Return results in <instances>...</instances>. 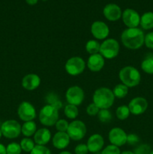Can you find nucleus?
Listing matches in <instances>:
<instances>
[{"label": "nucleus", "mask_w": 153, "mask_h": 154, "mask_svg": "<svg viewBox=\"0 0 153 154\" xmlns=\"http://www.w3.org/2000/svg\"><path fill=\"white\" fill-rule=\"evenodd\" d=\"M36 129H37V126L33 120L32 121L25 122L21 127V133L26 138H29V137L34 135V133L37 131Z\"/></svg>", "instance_id": "22"}, {"label": "nucleus", "mask_w": 153, "mask_h": 154, "mask_svg": "<svg viewBox=\"0 0 153 154\" xmlns=\"http://www.w3.org/2000/svg\"><path fill=\"white\" fill-rule=\"evenodd\" d=\"M56 126V129L58 132H67L68 128L69 123H68L67 120H58V121L56 122V123L55 124Z\"/></svg>", "instance_id": "32"}, {"label": "nucleus", "mask_w": 153, "mask_h": 154, "mask_svg": "<svg viewBox=\"0 0 153 154\" xmlns=\"http://www.w3.org/2000/svg\"><path fill=\"white\" fill-rule=\"evenodd\" d=\"M20 119L24 122L32 121L36 117V111L34 107L28 102H22L20 104L17 109Z\"/></svg>", "instance_id": "10"}, {"label": "nucleus", "mask_w": 153, "mask_h": 154, "mask_svg": "<svg viewBox=\"0 0 153 154\" xmlns=\"http://www.w3.org/2000/svg\"><path fill=\"white\" fill-rule=\"evenodd\" d=\"M145 35L139 28H128L122 32L121 41L125 48L130 50L140 49L144 44Z\"/></svg>", "instance_id": "1"}, {"label": "nucleus", "mask_w": 153, "mask_h": 154, "mask_svg": "<svg viewBox=\"0 0 153 154\" xmlns=\"http://www.w3.org/2000/svg\"><path fill=\"white\" fill-rule=\"evenodd\" d=\"M104 15L110 21H116L122 17V10L118 5L113 3L107 4L103 10Z\"/></svg>", "instance_id": "15"}, {"label": "nucleus", "mask_w": 153, "mask_h": 154, "mask_svg": "<svg viewBox=\"0 0 153 154\" xmlns=\"http://www.w3.org/2000/svg\"><path fill=\"white\" fill-rule=\"evenodd\" d=\"M140 141V138L135 134H129L127 135V144L130 146H134L138 144Z\"/></svg>", "instance_id": "37"}, {"label": "nucleus", "mask_w": 153, "mask_h": 154, "mask_svg": "<svg viewBox=\"0 0 153 154\" xmlns=\"http://www.w3.org/2000/svg\"><path fill=\"white\" fill-rule=\"evenodd\" d=\"M68 135L74 141H80L86 134V126L80 120H74L69 123L67 130Z\"/></svg>", "instance_id": "7"}, {"label": "nucleus", "mask_w": 153, "mask_h": 154, "mask_svg": "<svg viewBox=\"0 0 153 154\" xmlns=\"http://www.w3.org/2000/svg\"><path fill=\"white\" fill-rule=\"evenodd\" d=\"M30 154H52L50 150L43 145H35Z\"/></svg>", "instance_id": "31"}, {"label": "nucleus", "mask_w": 153, "mask_h": 154, "mask_svg": "<svg viewBox=\"0 0 153 154\" xmlns=\"http://www.w3.org/2000/svg\"><path fill=\"white\" fill-rule=\"evenodd\" d=\"M144 44L146 48L153 50V32L147 33L144 38Z\"/></svg>", "instance_id": "36"}, {"label": "nucleus", "mask_w": 153, "mask_h": 154, "mask_svg": "<svg viewBox=\"0 0 153 154\" xmlns=\"http://www.w3.org/2000/svg\"><path fill=\"white\" fill-rule=\"evenodd\" d=\"M51 139V132L46 128H41L36 131L34 135V141L38 145L45 146Z\"/></svg>", "instance_id": "20"}, {"label": "nucleus", "mask_w": 153, "mask_h": 154, "mask_svg": "<svg viewBox=\"0 0 153 154\" xmlns=\"http://www.w3.org/2000/svg\"><path fill=\"white\" fill-rule=\"evenodd\" d=\"M64 112L66 117L68 119H71V120L76 118V117H77L78 114H79V111H78L77 106L70 105V104H68V105L64 107Z\"/></svg>", "instance_id": "26"}, {"label": "nucleus", "mask_w": 153, "mask_h": 154, "mask_svg": "<svg viewBox=\"0 0 153 154\" xmlns=\"http://www.w3.org/2000/svg\"><path fill=\"white\" fill-rule=\"evenodd\" d=\"M113 93L107 87H100L94 91L92 96L93 103L99 109H108L113 105Z\"/></svg>", "instance_id": "2"}, {"label": "nucleus", "mask_w": 153, "mask_h": 154, "mask_svg": "<svg viewBox=\"0 0 153 154\" xmlns=\"http://www.w3.org/2000/svg\"><path fill=\"white\" fill-rule=\"evenodd\" d=\"M140 25L145 30L153 29V12L148 11L144 13L140 17Z\"/></svg>", "instance_id": "21"}, {"label": "nucleus", "mask_w": 153, "mask_h": 154, "mask_svg": "<svg viewBox=\"0 0 153 154\" xmlns=\"http://www.w3.org/2000/svg\"><path fill=\"white\" fill-rule=\"evenodd\" d=\"M130 114V110L127 105H121L118 108H117L116 111L117 118L120 120H126L129 117Z\"/></svg>", "instance_id": "27"}, {"label": "nucleus", "mask_w": 153, "mask_h": 154, "mask_svg": "<svg viewBox=\"0 0 153 154\" xmlns=\"http://www.w3.org/2000/svg\"><path fill=\"white\" fill-rule=\"evenodd\" d=\"M149 154H153V150H152V151L151 152H150V153Z\"/></svg>", "instance_id": "45"}, {"label": "nucleus", "mask_w": 153, "mask_h": 154, "mask_svg": "<svg viewBox=\"0 0 153 154\" xmlns=\"http://www.w3.org/2000/svg\"><path fill=\"white\" fill-rule=\"evenodd\" d=\"M99 111H100V109H99L94 103L90 104V105H88L86 108V113L87 114H88L89 116L98 115Z\"/></svg>", "instance_id": "38"}, {"label": "nucleus", "mask_w": 153, "mask_h": 154, "mask_svg": "<svg viewBox=\"0 0 153 154\" xmlns=\"http://www.w3.org/2000/svg\"><path fill=\"white\" fill-rule=\"evenodd\" d=\"M40 84V77L35 74H28L22 80V86L25 90L32 91L36 90Z\"/></svg>", "instance_id": "17"}, {"label": "nucleus", "mask_w": 153, "mask_h": 154, "mask_svg": "<svg viewBox=\"0 0 153 154\" xmlns=\"http://www.w3.org/2000/svg\"><path fill=\"white\" fill-rule=\"evenodd\" d=\"M151 147L148 144H141L138 146L134 151V154H149L151 152Z\"/></svg>", "instance_id": "35"}, {"label": "nucleus", "mask_w": 153, "mask_h": 154, "mask_svg": "<svg viewBox=\"0 0 153 154\" xmlns=\"http://www.w3.org/2000/svg\"><path fill=\"white\" fill-rule=\"evenodd\" d=\"M120 81L128 87H134L139 85L141 75L139 71L133 66H128L122 68L118 73Z\"/></svg>", "instance_id": "3"}, {"label": "nucleus", "mask_w": 153, "mask_h": 154, "mask_svg": "<svg viewBox=\"0 0 153 154\" xmlns=\"http://www.w3.org/2000/svg\"><path fill=\"white\" fill-rule=\"evenodd\" d=\"M104 58L100 54L91 55L87 61V66L91 72H100L104 66Z\"/></svg>", "instance_id": "18"}, {"label": "nucleus", "mask_w": 153, "mask_h": 154, "mask_svg": "<svg viewBox=\"0 0 153 154\" xmlns=\"http://www.w3.org/2000/svg\"><path fill=\"white\" fill-rule=\"evenodd\" d=\"M91 32L93 37L98 40L106 38L110 34L108 26L102 21H94L91 26Z\"/></svg>", "instance_id": "14"}, {"label": "nucleus", "mask_w": 153, "mask_h": 154, "mask_svg": "<svg viewBox=\"0 0 153 154\" xmlns=\"http://www.w3.org/2000/svg\"><path fill=\"white\" fill-rule=\"evenodd\" d=\"M85 68V61L80 57H73L68 59L64 66L67 73L72 76H76L82 74Z\"/></svg>", "instance_id": "8"}, {"label": "nucleus", "mask_w": 153, "mask_h": 154, "mask_svg": "<svg viewBox=\"0 0 153 154\" xmlns=\"http://www.w3.org/2000/svg\"><path fill=\"white\" fill-rule=\"evenodd\" d=\"M70 137L67 132H58L54 135L52 138V145L58 150L66 148L70 144Z\"/></svg>", "instance_id": "19"}, {"label": "nucleus", "mask_w": 153, "mask_h": 154, "mask_svg": "<svg viewBox=\"0 0 153 154\" xmlns=\"http://www.w3.org/2000/svg\"><path fill=\"white\" fill-rule=\"evenodd\" d=\"M0 154H7L6 153V147L0 143Z\"/></svg>", "instance_id": "40"}, {"label": "nucleus", "mask_w": 153, "mask_h": 154, "mask_svg": "<svg viewBox=\"0 0 153 154\" xmlns=\"http://www.w3.org/2000/svg\"><path fill=\"white\" fill-rule=\"evenodd\" d=\"M43 1H46V0H43Z\"/></svg>", "instance_id": "46"}, {"label": "nucleus", "mask_w": 153, "mask_h": 154, "mask_svg": "<svg viewBox=\"0 0 153 154\" xmlns=\"http://www.w3.org/2000/svg\"><path fill=\"white\" fill-rule=\"evenodd\" d=\"M114 96L118 99H123L128 93V87L123 84H117L112 90Z\"/></svg>", "instance_id": "24"}, {"label": "nucleus", "mask_w": 153, "mask_h": 154, "mask_svg": "<svg viewBox=\"0 0 153 154\" xmlns=\"http://www.w3.org/2000/svg\"><path fill=\"white\" fill-rule=\"evenodd\" d=\"M127 134L121 128H112L108 134L110 142L111 144L119 147L124 145L127 142Z\"/></svg>", "instance_id": "11"}, {"label": "nucleus", "mask_w": 153, "mask_h": 154, "mask_svg": "<svg viewBox=\"0 0 153 154\" xmlns=\"http://www.w3.org/2000/svg\"><path fill=\"white\" fill-rule=\"evenodd\" d=\"M65 98L68 103L70 105H81L82 103L85 98L84 91L81 87L78 86H73V87H69L65 93Z\"/></svg>", "instance_id": "9"}, {"label": "nucleus", "mask_w": 153, "mask_h": 154, "mask_svg": "<svg viewBox=\"0 0 153 154\" xmlns=\"http://www.w3.org/2000/svg\"><path fill=\"white\" fill-rule=\"evenodd\" d=\"M101 154H121V151L118 147L110 144L102 150Z\"/></svg>", "instance_id": "34"}, {"label": "nucleus", "mask_w": 153, "mask_h": 154, "mask_svg": "<svg viewBox=\"0 0 153 154\" xmlns=\"http://www.w3.org/2000/svg\"><path fill=\"white\" fill-rule=\"evenodd\" d=\"M58 120V110L51 105H46L39 113V121L42 125L52 126Z\"/></svg>", "instance_id": "4"}, {"label": "nucleus", "mask_w": 153, "mask_h": 154, "mask_svg": "<svg viewBox=\"0 0 153 154\" xmlns=\"http://www.w3.org/2000/svg\"><path fill=\"white\" fill-rule=\"evenodd\" d=\"M100 44L96 40H89L86 45V51L91 55L98 54L100 52Z\"/></svg>", "instance_id": "25"}, {"label": "nucleus", "mask_w": 153, "mask_h": 154, "mask_svg": "<svg viewBox=\"0 0 153 154\" xmlns=\"http://www.w3.org/2000/svg\"><path fill=\"white\" fill-rule=\"evenodd\" d=\"M128 107L130 110V114L133 115H141L146 111L148 108V102L145 98L136 97L129 102Z\"/></svg>", "instance_id": "13"}, {"label": "nucleus", "mask_w": 153, "mask_h": 154, "mask_svg": "<svg viewBox=\"0 0 153 154\" xmlns=\"http://www.w3.org/2000/svg\"><path fill=\"white\" fill-rule=\"evenodd\" d=\"M75 154H87L88 153V149L86 144H80L74 148Z\"/></svg>", "instance_id": "39"}, {"label": "nucleus", "mask_w": 153, "mask_h": 154, "mask_svg": "<svg viewBox=\"0 0 153 154\" xmlns=\"http://www.w3.org/2000/svg\"><path fill=\"white\" fill-rule=\"evenodd\" d=\"M27 2V4L31 5H35L36 3L38 2V0H26Z\"/></svg>", "instance_id": "41"}, {"label": "nucleus", "mask_w": 153, "mask_h": 154, "mask_svg": "<svg viewBox=\"0 0 153 154\" xmlns=\"http://www.w3.org/2000/svg\"><path fill=\"white\" fill-rule=\"evenodd\" d=\"M20 147L22 150L30 153L34 147V141L29 138H24L20 141Z\"/></svg>", "instance_id": "28"}, {"label": "nucleus", "mask_w": 153, "mask_h": 154, "mask_svg": "<svg viewBox=\"0 0 153 154\" xmlns=\"http://www.w3.org/2000/svg\"><path fill=\"white\" fill-rule=\"evenodd\" d=\"M99 121L101 123H109L112 120V114L108 109H100L98 114Z\"/></svg>", "instance_id": "29"}, {"label": "nucleus", "mask_w": 153, "mask_h": 154, "mask_svg": "<svg viewBox=\"0 0 153 154\" xmlns=\"http://www.w3.org/2000/svg\"><path fill=\"white\" fill-rule=\"evenodd\" d=\"M21 125L15 120H8L1 126V131L3 136L8 139L16 138L21 133Z\"/></svg>", "instance_id": "6"}, {"label": "nucleus", "mask_w": 153, "mask_h": 154, "mask_svg": "<svg viewBox=\"0 0 153 154\" xmlns=\"http://www.w3.org/2000/svg\"><path fill=\"white\" fill-rule=\"evenodd\" d=\"M122 18L128 28H136L140 22V16L138 12L131 8L125 9L122 14Z\"/></svg>", "instance_id": "12"}, {"label": "nucleus", "mask_w": 153, "mask_h": 154, "mask_svg": "<svg viewBox=\"0 0 153 154\" xmlns=\"http://www.w3.org/2000/svg\"><path fill=\"white\" fill-rule=\"evenodd\" d=\"M59 154H72V153H70V152H68V151H62V152H61Z\"/></svg>", "instance_id": "43"}, {"label": "nucleus", "mask_w": 153, "mask_h": 154, "mask_svg": "<svg viewBox=\"0 0 153 154\" xmlns=\"http://www.w3.org/2000/svg\"><path fill=\"white\" fill-rule=\"evenodd\" d=\"M104 144V140L103 137L99 134H94L88 138L86 145L88 149V152L98 153L103 148Z\"/></svg>", "instance_id": "16"}, {"label": "nucleus", "mask_w": 153, "mask_h": 154, "mask_svg": "<svg viewBox=\"0 0 153 154\" xmlns=\"http://www.w3.org/2000/svg\"><path fill=\"white\" fill-rule=\"evenodd\" d=\"M22 152L20 144L16 142L10 143L6 147V153L7 154H20Z\"/></svg>", "instance_id": "30"}, {"label": "nucleus", "mask_w": 153, "mask_h": 154, "mask_svg": "<svg viewBox=\"0 0 153 154\" xmlns=\"http://www.w3.org/2000/svg\"><path fill=\"white\" fill-rule=\"evenodd\" d=\"M47 100L48 102H49V105H52V106H54L58 110L60 109V108H62V106L61 101L58 100L56 96V95H54L53 93H51L50 95L48 96Z\"/></svg>", "instance_id": "33"}, {"label": "nucleus", "mask_w": 153, "mask_h": 154, "mask_svg": "<svg viewBox=\"0 0 153 154\" xmlns=\"http://www.w3.org/2000/svg\"><path fill=\"white\" fill-rule=\"evenodd\" d=\"M100 54L106 59H113L119 53V44L116 39L108 38L100 44Z\"/></svg>", "instance_id": "5"}, {"label": "nucleus", "mask_w": 153, "mask_h": 154, "mask_svg": "<svg viewBox=\"0 0 153 154\" xmlns=\"http://www.w3.org/2000/svg\"><path fill=\"white\" fill-rule=\"evenodd\" d=\"M121 154H134V152L130 151V150H125V151H123L122 153H121Z\"/></svg>", "instance_id": "42"}, {"label": "nucleus", "mask_w": 153, "mask_h": 154, "mask_svg": "<svg viewBox=\"0 0 153 154\" xmlns=\"http://www.w3.org/2000/svg\"><path fill=\"white\" fill-rule=\"evenodd\" d=\"M141 69L145 73L153 75V56H147L141 63Z\"/></svg>", "instance_id": "23"}, {"label": "nucleus", "mask_w": 153, "mask_h": 154, "mask_svg": "<svg viewBox=\"0 0 153 154\" xmlns=\"http://www.w3.org/2000/svg\"><path fill=\"white\" fill-rule=\"evenodd\" d=\"M2 135V131H1V129H0V138H1Z\"/></svg>", "instance_id": "44"}]
</instances>
